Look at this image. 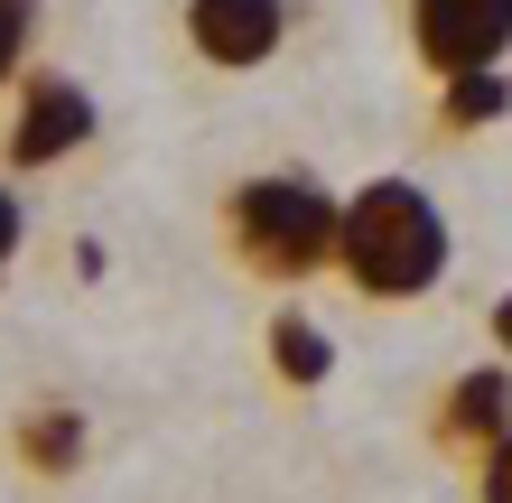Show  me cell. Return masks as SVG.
<instances>
[{"instance_id": "6da1fadb", "label": "cell", "mask_w": 512, "mask_h": 503, "mask_svg": "<svg viewBox=\"0 0 512 503\" xmlns=\"http://www.w3.org/2000/svg\"><path fill=\"white\" fill-rule=\"evenodd\" d=\"M457 261V233H447L438 196L419 177H364L345 196V233H336V280L364 308H410L429 299Z\"/></svg>"}, {"instance_id": "7a4b0ae2", "label": "cell", "mask_w": 512, "mask_h": 503, "mask_svg": "<svg viewBox=\"0 0 512 503\" xmlns=\"http://www.w3.org/2000/svg\"><path fill=\"white\" fill-rule=\"evenodd\" d=\"M224 261L261 289H298L317 271H336V233H345V196L308 168H261L224 187Z\"/></svg>"}, {"instance_id": "3957f363", "label": "cell", "mask_w": 512, "mask_h": 503, "mask_svg": "<svg viewBox=\"0 0 512 503\" xmlns=\"http://www.w3.org/2000/svg\"><path fill=\"white\" fill-rule=\"evenodd\" d=\"M94 131H103V103L84 94L75 75L38 66V75H28L19 94H10V131H0V168H19V177H28V168H66V159H75V150H84Z\"/></svg>"}, {"instance_id": "277c9868", "label": "cell", "mask_w": 512, "mask_h": 503, "mask_svg": "<svg viewBox=\"0 0 512 503\" xmlns=\"http://www.w3.org/2000/svg\"><path fill=\"white\" fill-rule=\"evenodd\" d=\"M419 75H466V66H512V0H401Z\"/></svg>"}, {"instance_id": "5b68a950", "label": "cell", "mask_w": 512, "mask_h": 503, "mask_svg": "<svg viewBox=\"0 0 512 503\" xmlns=\"http://www.w3.org/2000/svg\"><path fill=\"white\" fill-rule=\"evenodd\" d=\"M503 438H512V354H485V364H466V373L429 401V448L475 476Z\"/></svg>"}, {"instance_id": "8992f818", "label": "cell", "mask_w": 512, "mask_h": 503, "mask_svg": "<svg viewBox=\"0 0 512 503\" xmlns=\"http://www.w3.org/2000/svg\"><path fill=\"white\" fill-rule=\"evenodd\" d=\"M177 28H187V56H196V66L252 75V66H270V56L289 47V0H187Z\"/></svg>"}, {"instance_id": "52a82bcc", "label": "cell", "mask_w": 512, "mask_h": 503, "mask_svg": "<svg viewBox=\"0 0 512 503\" xmlns=\"http://www.w3.org/2000/svg\"><path fill=\"white\" fill-rule=\"evenodd\" d=\"M84 448H94V429H84L75 401H28L19 420H10V457H19V476H38V485L75 476Z\"/></svg>"}, {"instance_id": "ba28073f", "label": "cell", "mask_w": 512, "mask_h": 503, "mask_svg": "<svg viewBox=\"0 0 512 503\" xmlns=\"http://www.w3.org/2000/svg\"><path fill=\"white\" fill-rule=\"evenodd\" d=\"M512 122V66H466V75H438V140H475Z\"/></svg>"}, {"instance_id": "9c48e42d", "label": "cell", "mask_w": 512, "mask_h": 503, "mask_svg": "<svg viewBox=\"0 0 512 503\" xmlns=\"http://www.w3.org/2000/svg\"><path fill=\"white\" fill-rule=\"evenodd\" d=\"M261 364L289 382V392H317V382H336V336L317 327V317H298V308H280L261 327Z\"/></svg>"}, {"instance_id": "30bf717a", "label": "cell", "mask_w": 512, "mask_h": 503, "mask_svg": "<svg viewBox=\"0 0 512 503\" xmlns=\"http://www.w3.org/2000/svg\"><path fill=\"white\" fill-rule=\"evenodd\" d=\"M38 38H47V0H0V94L38 75Z\"/></svg>"}, {"instance_id": "8fae6325", "label": "cell", "mask_w": 512, "mask_h": 503, "mask_svg": "<svg viewBox=\"0 0 512 503\" xmlns=\"http://www.w3.org/2000/svg\"><path fill=\"white\" fill-rule=\"evenodd\" d=\"M19 243H28V205H19V187H0V280L19 271Z\"/></svg>"}, {"instance_id": "7c38bea8", "label": "cell", "mask_w": 512, "mask_h": 503, "mask_svg": "<svg viewBox=\"0 0 512 503\" xmlns=\"http://www.w3.org/2000/svg\"><path fill=\"white\" fill-rule=\"evenodd\" d=\"M475 503H512V438H503L485 466H475Z\"/></svg>"}, {"instance_id": "4fadbf2b", "label": "cell", "mask_w": 512, "mask_h": 503, "mask_svg": "<svg viewBox=\"0 0 512 503\" xmlns=\"http://www.w3.org/2000/svg\"><path fill=\"white\" fill-rule=\"evenodd\" d=\"M485 336H494V354H512V289H503V299L485 308Z\"/></svg>"}]
</instances>
